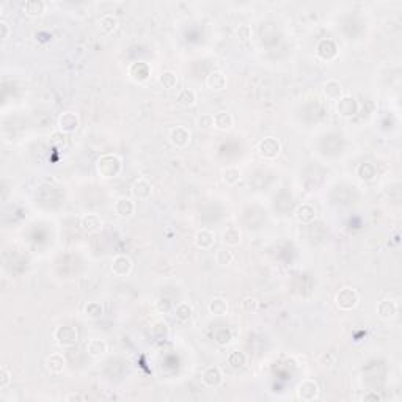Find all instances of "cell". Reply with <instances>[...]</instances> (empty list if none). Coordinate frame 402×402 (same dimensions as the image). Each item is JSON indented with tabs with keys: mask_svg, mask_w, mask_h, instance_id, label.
Returning <instances> with one entry per match:
<instances>
[{
	"mask_svg": "<svg viewBox=\"0 0 402 402\" xmlns=\"http://www.w3.org/2000/svg\"><path fill=\"white\" fill-rule=\"evenodd\" d=\"M216 242V234L209 231V229H201V231L196 233L195 236V244H196V247L198 248H203V250H208L211 248L212 245H214Z\"/></svg>",
	"mask_w": 402,
	"mask_h": 402,
	"instance_id": "9a60e30c",
	"label": "cell"
},
{
	"mask_svg": "<svg viewBox=\"0 0 402 402\" xmlns=\"http://www.w3.org/2000/svg\"><path fill=\"white\" fill-rule=\"evenodd\" d=\"M0 29H2V39H6L10 35V26L5 21H0Z\"/></svg>",
	"mask_w": 402,
	"mask_h": 402,
	"instance_id": "f35d334b",
	"label": "cell"
},
{
	"mask_svg": "<svg viewBox=\"0 0 402 402\" xmlns=\"http://www.w3.org/2000/svg\"><path fill=\"white\" fill-rule=\"evenodd\" d=\"M24 10H26L29 16H38L43 13L44 3L41 2V0H29V2H26V5H24Z\"/></svg>",
	"mask_w": 402,
	"mask_h": 402,
	"instance_id": "f1b7e54d",
	"label": "cell"
},
{
	"mask_svg": "<svg viewBox=\"0 0 402 402\" xmlns=\"http://www.w3.org/2000/svg\"><path fill=\"white\" fill-rule=\"evenodd\" d=\"M59 126H60V130H63V132H74V130L79 127L77 115L72 113V112L63 113L60 117V120H59Z\"/></svg>",
	"mask_w": 402,
	"mask_h": 402,
	"instance_id": "5bb4252c",
	"label": "cell"
},
{
	"mask_svg": "<svg viewBox=\"0 0 402 402\" xmlns=\"http://www.w3.org/2000/svg\"><path fill=\"white\" fill-rule=\"evenodd\" d=\"M87 352L92 357L99 358L107 352V342H105L104 340H99V338L90 340V342L87 344Z\"/></svg>",
	"mask_w": 402,
	"mask_h": 402,
	"instance_id": "e0dca14e",
	"label": "cell"
},
{
	"mask_svg": "<svg viewBox=\"0 0 402 402\" xmlns=\"http://www.w3.org/2000/svg\"><path fill=\"white\" fill-rule=\"evenodd\" d=\"M102 305L99 302H90L88 305L85 307V314L88 317H92V319H97V317H101L102 316Z\"/></svg>",
	"mask_w": 402,
	"mask_h": 402,
	"instance_id": "1f68e13d",
	"label": "cell"
},
{
	"mask_svg": "<svg viewBox=\"0 0 402 402\" xmlns=\"http://www.w3.org/2000/svg\"><path fill=\"white\" fill-rule=\"evenodd\" d=\"M223 242L226 245H229V247H234V245L239 244L241 242V231H239V228H236V226L226 228V231L223 233Z\"/></svg>",
	"mask_w": 402,
	"mask_h": 402,
	"instance_id": "484cf974",
	"label": "cell"
},
{
	"mask_svg": "<svg viewBox=\"0 0 402 402\" xmlns=\"http://www.w3.org/2000/svg\"><path fill=\"white\" fill-rule=\"evenodd\" d=\"M233 259H234L233 251H229L228 248H220L216 253V261L220 266H229L233 262Z\"/></svg>",
	"mask_w": 402,
	"mask_h": 402,
	"instance_id": "f546056e",
	"label": "cell"
},
{
	"mask_svg": "<svg viewBox=\"0 0 402 402\" xmlns=\"http://www.w3.org/2000/svg\"><path fill=\"white\" fill-rule=\"evenodd\" d=\"M324 93L325 96L329 97V99L332 101H338L341 94H342V85L340 84L338 80H335V79H330V80H327L325 82V85H324Z\"/></svg>",
	"mask_w": 402,
	"mask_h": 402,
	"instance_id": "2e32d148",
	"label": "cell"
},
{
	"mask_svg": "<svg viewBox=\"0 0 402 402\" xmlns=\"http://www.w3.org/2000/svg\"><path fill=\"white\" fill-rule=\"evenodd\" d=\"M159 84L163 88H167V90H173L178 85V76H176L175 72H171V71H165V72L160 74Z\"/></svg>",
	"mask_w": 402,
	"mask_h": 402,
	"instance_id": "4316f807",
	"label": "cell"
},
{
	"mask_svg": "<svg viewBox=\"0 0 402 402\" xmlns=\"http://www.w3.org/2000/svg\"><path fill=\"white\" fill-rule=\"evenodd\" d=\"M201 380H203L204 385H206V387L216 388L221 382H223V374H221V371L217 366H209L203 371Z\"/></svg>",
	"mask_w": 402,
	"mask_h": 402,
	"instance_id": "52a82bcc",
	"label": "cell"
},
{
	"mask_svg": "<svg viewBox=\"0 0 402 402\" xmlns=\"http://www.w3.org/2000/svg\"><path fill=\"white\" fill-rule=\"evenodd\" d=\"M130 69H137V74L134 76H130L134 80H138V82H143L150 77V66H148L146 63H135L130 66Z\"/></svg>",
	"mask_w": 402,
	"mask_h": 402,
	"instance_id": "83f0119b",
	"label": "cell"
},
{
	"mask_svg": "<svg viewBox=\"0 0 402 402\" xmlns=\"http://www.w3.org/2000/svg\"><path fill=\"white\" fill-rule=\"evenodd\" d=\"M231 338H233L231 332H229L228 329H220L214 335V340H216V342L218 344V346H226V344L231 342Z\"/></svg>",
	"mask_w": 402,
	"mask_h": 402,
	"instance_id": "d6a6232c",
	"label": "cell"
},
{
	"mask_svg": "<svg viewBox=\"0 0 402 402\" xmlns=\"http://www.w3.org/2000/svg\"><path fill=\"white\" fill-rule=\"evenodd\" d=\"M175 313H176V317H178L179 322H187V321H190L193 309H192L190 305H188V303L181 302V303H178V305H176Z\"/></svg>",
	"mask_w": 402,
	"mask_h": 402,
	"instance_id": "cb8c5ba5",
	"label": "cell"
},
{
	"mask_svg": "<svg viewBox=\"0 0 402 402\" xmlns=\"http://www.w3.org/2000/svg\"><path fill=\"white\" fill-rule=\"evenodd\" d=\"M377 313L382 319H393L398 313V305L393 300H382L377 307Z\"/></svg>",
	"mask_w": 402,
	"mask_h": 402,
	"instance_id": "ac0fdd59",
	"label": "cell"
},
{
	"mask_svg": "<svg viewBox=\"0 0 402 402\" xmlns=\"http://www.w3.org/2000/svg\"><path fill=\"white\" fill-rule=\"evenodd\" d=\"M198 126L203 129L214 127V115H201L198 120Z\"/></svg>",
	"mask_w": 402,
	"mask_h": 402,
	"instance_id": "d590c367",
	"label": "cell"
},
{
	"mask_svg": "<svg viewBox=\"0 0 402 402\" xmlns=\"http://www.w3.org/2000/svg\"><path fill=\"white\" fill-rule=\"evenodd\" d=\"M170 142L178 148H183L190 142V130L184 126H176L170 132Z\"/></svg>",
	"mask_w": 402,
	"mask_h": 402,
	"instance_id": "9c48e42d",
	"label": "cell"
},
{
	"mask_svg": "<svg viewBox=\"0 0 402 402\" xmlns=\"http://www.w3.org/2000/svg\"><path fill=\"white\" fill-rule=\"evenodd\" d=\"M241 305H242V309L245 311V313H255L258 308V302L253 297H245Z\"/></svg>",
	"mask_w": 402,
	"mask_h": 402,
	"instance_id": "836d02e7",
	"label": "cell"
},
{
	"mask_svg": "<svg viewBox=\"0 0 402 402\" xmlns=\"http://www.w3.org/2000/svg\"><path fill=\"white\" fill-rule=\"evenodd\" d=\"M120 160V157L117 155H104L99 160H97V171L104 176V178H113L120 173L121 170V165H117V167H112V163H117Z\"/></svg>",
	"mask_w": 402,
	"mask_h": 402,
	"instance_id": "277c9868",
	"label": "cell"
},
{
	"mask_svg": "<svg viewBox=\"0 0 402 402\" xmlns=\"http://www.w3.org/2000/svg\"><path fill=\"white\" fill-rule=\"evenodd\" d=\"M223 181L225 184L228 186H236L237 183L241 181V171L237 170V168H226L223 171Z\"/></svg>",
	"mask_w": 402,
	"mask_h": 402,
	"instance_id": "4dcf8cb0",
	"label": "cell"
},
{
	"mask_svg": "<svg viewBox=\"0 0 402 402\" xmlns=\"http://www.w3.org/2000/svg\"><path fill=\"white\" fill-rule=\"evenodd\" d=\"M206 85L214 92H221L226 88V76L221 71H212L206 77Z\"/></svg>",
	"mask_w": 402,
	"mask_h": 402,
	"instance_id": "4fadbf2b",
	"label": "cell"
},
{
	"mask_svg": "<svg viewBox=\"0 0 402 402\" xmlns=\"http://www.w3.org/2000/svg\"><path fill=\"white\" fill-rule=\"evenodd\" d=\"M64 365H66V363H64V358H63L62 354H52V355H49L47 360H46L47 369L51 372H55V374L62 372L64 369Z\"/></svg>",
	"mask_w": 402,
	"mask_h": 402,
	"instance_id": "ffe728a7",
	"label": "cell"
},
{
	"mask_svg": "<svg viewBox=\"0 0 402 402\" xmlns=\"http://www.w3.org/2000/svg\"><path fill=\"white\" fill-rule=\"evenodd\" d=\"M10 382H11V374L8 372L6 368H2L0 369V388L5 390L8 385H10Z\"/></svg>",
	"mask_w": 402,
	"mask_h": 402,
	"instance_id": "8d00e7d4",
	"label": "cell"
},
{
	"mask_svg": "<svg viewBox=\"0 0 402 402\" xmlns=\"http://www.w3.org/2000/svg\"><path fill=\"white\" fill-rule=\"evenodd\" d=\"M251 33H253V30H251V27L250 26H239L237 27V30H236V36L239 38L241 41H247V39H250L251 38Z\"/></svg>",
	"mask_w": 402,
	"mask_h": 402,
	"instance_id": "e575fe53",
	"label": "cell"
},
{
	"mask_svg": "<svg viewBox=\"0 0 402 402\" xmlns=\"http://www.w3.org/2000/svg\"><path fill=\"white\" fill-rule=\"evenodd\" d=\"M80 225L87 233H97L102 228V218L97 214H87L82 217Z\"/></svg>",
	"mask_w": 402,
	"mask_h": 402,
	"instance_id": "7c38bea8",
	"label": "cell"
},
{
	"mask_svg": "<svg viewBox=\"0 0 402 402\" xmlns=\"http://www.w3.org/2000/svg\"><path fill=\"white\" fill-rule=\"evenodd\" d=\"M99 27L104 33H113L118 27V19L113 14H104L99 19Z\"/></svg>",
	"mask_w": 402,
	"mask_h": 402,
	"instance_id": "603a6c76",
	"label": "cell"
},
{
	"mask_svg": "<svg viewBox=\"0 0 402 402\" xmlns=\"http://www.w3.org/2000/svg\"><path fill=\"white\" fill-rule=\"evenodd\" d=\"M281 151L280 142L274 137H266L258 143V153L264 159H275Z\"/></svg>",
	"mask_w": 402,
	"mask_h": 402,
	"instance_id": "6da1fadb",
	"label": "cell"
},
{
	"mask_svg": "<svg viewBox=\"0 0 402 402\" xmlns=\"http://www.w3.org/2000/svg\"><path fill=\"white\" fill-rule=\"evenodd\" d=\"M316 217V211L314 208L311 206L308 203H303L302 206H299L297 209V218L302 221V223H309V221H313Z\"/></svg>",
	"mask_w": 402,
	"mask_h": 402,
	"instance_id": "7402d4cb",
	"label": "cell"
},
{
	"mask_svg": "<svg viewBox=\"0 0 402 402\" xmlns=\"http://www.w3.org/2000/svg\"><path fill=\"white\" fill-rule=\"evenodd\" d=\"M115 212H117L118 217L127 218V217H130L135 212V203L130 200V198L123 196V198L117 200V203H115Z\"/></svg>",
	"mask_w": 402,
	"mask_h": 402,
	"instance_id": "30bf717a",
	"label": "cell"
},
{
	"mask_svg": "<svg viewBox=\"0 0 402 402\" xmlns=\"http://www.w3.org/2000/svg\"><path fill=\"white\" fill-rule=\"evenodd\" d=\"M178 102L186 105V107H192L196 102V93L190 88H184L178 93Z\"/></svg>",
	"mask_w": 402,
	"mask_h": 402,
	"instance_id": "d4e9b609",
	"label": "cell"
},
{
	"mask_svg": "<svg viewBox=\"0 0 402 402\" xmlns=\"http://www.w3.org/2000/svg\"><path fill=\"white\" fill-rule=\"evenodd\" d=\"M231 358H236V362H229V365H233L234 368H239V366H244L245 365V355L241 354V352H233L231 355H229Z\"/></svg>",
	"mask_w": 402,
	"mask_h": 402,
	"instance_id": "74e56055",
	"label": "cell"
},
{
	"mask_svg": "<svg viewBox=\"0 0 402 402\" xmlns=\"http://www.w3.org/2000/svg\"><path fill=\"white\" fill-rule=\"evenodd\" d=\"M357 110H358V104L355 101V97L352 96L340 97L338 102H336V112H338L341 117H354Z\"/></svg>",
	"mask_w": 402,
	"mask_h": 402,
	"instance_id": "5b68a950",
	"label": "cell"
},
{
	"mask_svg": "<svg viewBox=\"0 0 402 402\" xmlns=\"http://www.w3.org/2000/svg\"><path fill=\"white\" fill-rule=\"evenodd\" d=\"M209 311L214 316H225L228 313V302L221 297H216L209 302Z\"/></svg>",
	"mask_w": 402,
	"mask_h": 402,
	"instance_id": "44dd1931",
	"label": "cell"
},
{
	"mask_svg": "<svg viewBox=\"0 0 402 402\" xmlns=\"http://www.w3.org/2000/svg\"><path fill=\"white\" fill-rule=\"evenodd\" d=\"M335 302H336V307L341 309H352L355 308L358 303V294L350 288H344L336 294Z\"/></svg>",
	"mask_w": 402,
	"mask_h": 402,
	"instance_id": "3957f363",
	"label": "cell"
},
{
	"mask_svg": "<svg viewBox=\"0 0 402 402\" xmlns=\"http://www.w3.org/2000/svg\"><path fill=\"white\" fill-rule=\"evenodd\" d=\"M84 398H82L80 395H76V393H71V395H68L66 398H64V401H68V402H71V401H82Z\"/></svg>",
	"mask_w": 402,
	"mask_h": 402,
	"instance_id": "ab89813d",
	"label": "cell"
},
{
	"mask_svg": "<svg viewBox=\"0 0 402 402\" xmlns=\"http://www.w3.org/2000/svg\"><path fill=\"white\" fill-rule=\"evenodd\" d=\"M319 395V385L314 380H303L297 388V396L302 401H313Z\"/></svg>",
	"mask_w": 402,
	"mask_h": 402,
	"instance_id": "8992f818",
	"label": "cell"
},
{
	"mask_svg": "<svg viewBox=\"0 0 402 402\" xmlns=\"http://www.w3.org/2000/svg\"><path fill=\"white\" fill-rule=\"evenodd\" d=\"M112 272L117 277H127L132 272V261L124 255L117 256L112 262Z\"/></svg>",
	"mask_w": 402,
	"mask_h": 402,
	"instance_id": "ba28073f",
	"label": "cell"
},
{
	"mask_svg": "<svg viewBox=\"0 0 402 402\" xmlns=\"http://www.w3.org/2000/svg\"><path fill=\"white\" fill-rule=\"evenodd\" d=\"M54 338L57 340V342L60 344L63 347H69V346H74V344L77 342V330L74 329V327H69V325H63V327H59L55 332H54Z\"/></svg>",
	"mask_w": 402,
	"mask_h": 402,
	"instance_id": "7a4b0ae2",
	"label": "cell"
},
{
	"mask_svg": "<svg viewBox=\"0 0 402 402\" xmlns=\"http://www.w3.org/2000/svg\"><path fill=\"white\" fill-rule=\"evenodd\" d=\"M234 124L233 115L228 112H218L214 115V127L220 129V130H228L231 129Z\"/></svg>",
	"mask_w": 402,
	"mask_h": 402,
	"instance_id": "d6986e66",
	"label": "cell"
},
{
	"mask_svg": "<svg viewBox=\"0 0 402 402\" xmlns=\"http://www.w3.org/2000/svg\"><path fill=\"white\" fill-rule=\"evenodd\" d=\"M151 193H153V187L145 178L137 179L132 184V195L137 200H148L151 196Z\"/></svg>",
	"mask_w": 402,
	"mask_h": 402,
	"instance_id": "8fae6325",
	"label": "cell"
}]
</instances>
